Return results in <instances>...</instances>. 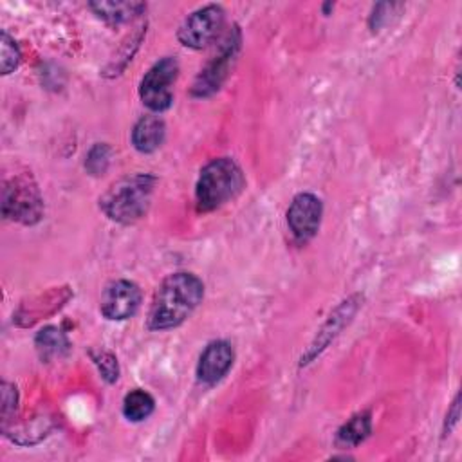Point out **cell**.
I'll return each mask as SVG.
<instances>
[{
	"label": "cell",
	"mask_w": 462,
	"mask_h": 462,
	"mask_svg": "<svg viewBox=\"0 0 462 462\" xmlns=\"http://www.w3.org/2000/svg\"><path fill=\"white\" fill-rule=\"evenodd\" d=\"M2 213L5 218L22 224H34L42 218L43 200L31 177L16 175L5 182L2 191Z\"/></svg>",
	"instance_id": "cell-4"
},
{
	"label": "cell",
	"mask_w": 462,
	"mask_h": 462,
	"mask_svg": "<svg viewBox=\"0 0 462 462\" xmlns=\"http://www.w3.org/2000/svg\"><path fill=\"white\" fill-rule=\"evenodd\" d=\"M108 162H110V148L105 143H97L96 146L90 148L85 161V168L92 175H99L108 168Z\"/></svg>",
	"instance_id": "cell-17"
},
{
	"label": "cell",
	"mask_w": 462,
	"mask_h": 462,
	"mask_svg": "<svg viewBox=\"0 0 462 462\" xmlns=\"http://www.w3.org/2000/svg\"><path fill=\"white\" fill-rule=\"evenodd\" d=\"M179 76V63L175 58L166 56L155 61L141 79L139 96L144 106L152 112H164L171 106V87Z\"/></svg>",
	"instance_id": "cell-5"
},
{
	"label": "cell",
	"mask_w": 462,
	"mask_h": 462,
	"mask_svg": "<svg viewBox=\"0 0 462 462\" xmlns=\"http://www.w3.org/2000/svg\"><path fill=\"white\" fill-rule=\"evenodd\" d=\"M141 305V291L130 280L110 282L101 294V314L106 319H128Z\"/></svg>",
	"instance_id": "cell-9"
},
{
	"label": "cell",
	"mask_w": 462,
	"mask_h": 462,
	"mask_svg": "<svg viewBox=\"0 0 462 462\" xmlns=\"http://www.w3.org/2000/svg\"><path fill=\"white\" fill-rule=\"evenodd\" d=\"M153 406H155L153 397L148 392L132 390L123 399V415L132 422H139L150 417V413L153 411Z\"/></svg>",
	"instance_id": "cell-14"
},
{
	"label": "cell",
	"mask_w": 462,
	"mask_h": 462,
	"mask_svg": "<svg viewBox=\"0 0 462 462\" xmlns=\"http://www.w3.org/2000/svg\"><path fill=\"white\" fill-rule=\"evenodd\" d=\"M204 283L191 273H173L166 276L153 294L148 310L150 330H168L179 327L202 301Z\"/></svg>",
	"instance_id": "cell-1"
},
{
	"label": "cell",
	"mask_w": 462,
	"mask_h": 462,
	"mask_svg": "<svg viewBox=\"0 0 462 462\" xmlns=\"http://www.w3.org/2000/svg\"><path fill=\"white\" fill-rule=\"evenodd\" d=\"M224 23V9L217 4L193 11L179 27L177 38L189 49H202L211 43Z\"/></svg>",
	"instance_id": "cell-6"
},
{
	"label": "cell",
	"mask_w": 462,
	"mask_h": 462,
	"mask_svg": "<svg viewBox=\"0 0 462 462\" xmlns=\"http://www.w3.org/2000/svg\"><path fill=\"white\" fill-rule=\"evenodd\" d=\"M20 61V49L16 45V42L5 32L2 31L0 36V67H2V74H9L18 67Z\"/></svg>",
	"instance_id": "cell-16"
},
{
	"label": "cell",
	"mask_w": 462,
	"mask_h": 462,
	"mask_svg": "<svg viewBox=\"0 0 462 462\" xmlns=\"http://www.w3.org/2000/svg\"><path fill=\"white\" fill-rule=\"evenodd\" d=\"M370 430H372V420H370V413L368 411H363V413H357L354 415L350 420H346L339 430H337V435H336V442L343 448H350V446H357L361 444L368 435H370Z\"/></svg>",
	"instance_id": "cell-13"
},
{
	"label": "cell",
	"mask_w": 462,
	"mask_h": 462,
	"mask_svg": "<svg viewBox=\"0 0 462 462\" xmlns=\"http://www.w3.org/2000/svg\"><path fill=\"white\" fill-rule=\"evenodd\" d=\"M157 179L148 173H135L114 182L99 199L103 213L119 224H134L148 211Z\"/></svg>",
	"instance_id": "cell-2"
},
{
	"label": "cell",
	"mask_w": 462,
	"mask_h": 462,
	"mask_svg": "<svg viewBox=\"0 0 462 462\" xmlns=\"http://www.w3.org/2000/svg\"><path fill=\"white\" fill-rule=\"evenodd\" d=\"M88 7L108 23H121L139 14L146 5L143 2H90Z\"/></svg>",
	"instance_id": "cell-12"
},
{
	"label": "cell",
	"mask_w": 462,
	"mask_h": 462,
	"mask_svg": "<svg viewBox=\"0 0 462 462\" xmlns=\"http://www.w3.org/2000/svg\"><path fill=\"white\" fill-rule=\"evenodd\" d=\"M166 126L159 116H143L132 128V144L143 153L155 152L164 141Z\"/></svg>",
	"instance_id": "cell-11"
},
{
	"label": "cell",
	"mask_w": 462,
	"mask_h": 462,
	"mask_svg": "<svg viewBox=\"0 0 462 462\" xmlns=\"http://www.w3.org/2000/svg\"><path fill=\"white\" fill-rule=\"evenodd\" d=\"M67 339L56 327H47L38 332L36 336V346L42 354V357L49 359L54 356H60L67 348Z\"/></svg>",
	"instance_id": "cell-15"
},
{
	"label": "cell",
	"mask_w": 462,
	"mask_h": 462,
	"mask_svg": "<svg viewBox=\"0 0 462 462\" xmlns=\"http://www.w3.org/2000/svg\"><path fill=\"white\" fill-rule=\"evenodd\" d=\"M233 359V346L227 341H211L197 363V379L204 384L218 383L231 368Z\"/></svg>",
	"instance_id": "cell-10"
},
{
	"label": "cell",
	"mask_w": 462,
	"mask_h": 462,
	"mask_svg": "<svg viewBox=\"0 0 462 462\" xmlns=\"http://www.w3.org/2000/svg\"><path fill=\"white\" fill-rule=\"evenodd\" d=\"M238 43H240L238 31H233L226 36V40L220 45V51L213 56V60L206 65V69L195 79L193 90H191L193 96L206 97V96L213 94L215 90H218V87L229 74V67L238 51Z\"/></svg>",
	"instance_id": "cell-7"
},
{
	"label": "cell",
	"mask_w": 462,
	"mask_h": 462,
	"mask_svg": "<svg viewBox=\"0 0 462 462\" xmlns=\"http://www.w3.org/2000/svg\"><path fill=\"white\" fill-rule=\"evenodd\" d=\"M16 402H18L16 386L4 381V383H2V419H4V420H7L9 413L14 411Z\"/></svg>",
	"instance_id": "cell-19"
},
{
	"label": "cell",
	"mask_w": 462,
	"mask_h": 462,
	"mask_svg": "<svg viewBox=\"0 0 462 462\" xmlns=\"http://www.w3.org/2000/svg\"><path fill=\"white\" fill-rule=\"evenodd\" d=\"M244 184V173L233 159H213L200 170L195 186V200L199 211H213L224 206L242 191Z\"/></svg>",
	"instance_id": "cell-3"
},
{
	"label": "cell",
	"mask_w": 462,
	"mask_h": 462,
	"mask_svg": "<svg viewBox=\"0 0 462 462\" xmlns=\"http://www.w3.org/2000/svg\"><path fill=\"white\" fill-rule=\"evenodd\" d=\"M94 361L108 383H114L117 379V359L110 352H99L97 356H94Z\"/></svg>",
	"instance_id": "cell-18"
},
{
	"label": "cell",
	"mask_w": 462,
	"mask_h": 462,
	"mask_svg": "<svg viewBox=\"0 0 462 462\" xmlns=\"http://www.w3.org/2000/svg\"><path fill=\"white\" fill-rule=\"evenodd\" d=\"M323 215L321 200L312 193H298L287 209V226L298 242L312 238Z\"/></svg>",
	"instance_id": "cell-8"
}]
</instances>
